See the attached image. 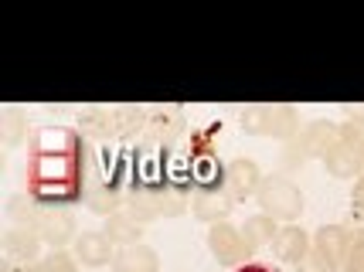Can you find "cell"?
Here are the masks:
<instances>
[{
  "mask_svg": "<svg viewBox=\"0 0 364 272\" xmlns=\"http://www.w3.org/2000/svg\"><path fill=\"white\" fill-rule=\"evenodd\" d=\"M348 241H350V232L344 228V224H320L317 232H314V249H320L323 256H331L333 262L344 259Z\"/></svg>",
  "mask_w": 364,
  "mask_h": 272,
  "instance_id": "obj_17",
  "label": "cell"
},
{
  "mask_svg": "<svg viewBox=\"0 0 364 272\" xmlns=\"http://www.w3.org/2000/svg\"><path fill=\"white\" fill-rule=\"evenodd\" d=\"M350 211H354V218H361L364 222V177H358V184H354V194H350Z\"/></svg>",
  "mask_w": 364,
  "mask_h": 272,
  "instance_id": "obj_23",
  "label": "cell"
},
{
  "mask_svg": "<svg viewBox=\"0 0 364 272\" xmlns=\"http://www.w3.org/2000/svg\"><path fill=\"white\" fill-rule=\"evenodd\" d=\"M85 140L68 126H38L28 140L24 187L38 205L65 208L85 201Z\"/></svg>",
  "mask_w": 364,
  "mask_h": 272,
  "instance_id": "obj_1",
  "label": "cell"
},
{
  "mask_svg": "<svg viewBox=\"0 0 364 272\" xmlns=\"http://www.w3.org/2000/svg\"><path fill=\"white\" fill-rule=\"evenodd\" d=\"M112 272H160V256L150 245H127L116 249Z\"/></svg>",
  "mask_w": 364,
  "mask_h": 272,
  "instance_id": "obj_14",
  "label": "cell"
},
{
  "mask_svg": "<svg viewBox=\"0 0 364 272\" xmlns=\"http://www.w3.org/2000/svg\"><path fill=\"white\" fill-rule=\"evenodd\" d=\"M323 170H327L331 177H341V180H348V177H364L358 146H348V143L337 140V143L323 153Z\"/></svg>",
  "mask_w": 364,
  "mask_h": 272,
  "instance_id": "obj_13",
  "label": "cell"
},
{
  "mask_svg": "<svg viewBox=\"0 0 364 272\" xmlns=\"http://www.w3.org/2000/svg\"><path fill=\"white\" fill-rule=\"evenodd\" d=\"M255 201H259L262 214H269V218L286 222V224H296V218L303 214V205H306V201H303V191L286 174L262 177Z\"/></svg>",
  "mask_w": 364,
  "mask_h": 272,
  "instance_id": "obj_2",
  "label": "cell"
},
{
  "mask_svg": "<svg viewBox=\"0 0 364 272\" xmlns=\"http://www.w3.org/2000/svg\"><path fill=\"white\" fill-rule=\"evenodd\" d=\"M238 123L252 136H272L283 143H289L300 133V116L293 106H249Z\"/></svg>",
  "mask_w": 364,
  "mask_h": 272,
  "instance_id": "obj_4",
  "label": "cell"
},
{
  "mask_svg": "<svg viewBox=\"0 0 364 272\" xmlns=\"http://www.w3.org/2000/svg\"><path fill=\"white\" fill-rule=\"evenodd\" d=\"M279 228H283V224L276 222V218H269V214L259 211L252 218H245V224H242V239L249 245V252H259V249L272 245V239L279 235Z\"/></svg>",
  "mask_w": 364,
  "mask_h": 272,
  "instance_id": "obj_15",
  "label": "cell"
},
{
  "mask_svg": "<svg viewBox=\"0 0 364 272\" xmlns=\"http://www.w3.org/2000/svg\"><path fill=\"white\" fill-rule=\"evenodd\" d=\"M348 119L350 123H358V126H364V109L358 106V109H348Z\"/></svg>",
  "mask_w": 364,
  "mask_h": 272,
  "instance_id": "obj_26",
  "label": "cell"
},
{
  "mask_svg": "<svg viewBox=\"0 0 364 272\" xmlns=\"http://www.w3.org/2000/svg\"><path fill=\"white\" fill-rule=\"evenodd\" d=\"M119 201H123V194L119 191H106L102 184H89L85 187V205L95 211V214H116V208H119Z\"/></svg>",
  "mask_w": 364,
  "mask_h": 272,
  "instance_id": "obj_19",
  "label": "cell"
},
{
  "mask_svg": "<svg viewBox=\"0 0 364 272\" xmlns=\"http://www.w3.org/2000/svg\"><path fill=\"white\" fill-rule=\"evenodd\" d=\"M41 235L34 232V228H21V224H14L11 232H4V252H7V259H14V262H41Z\"/></svg>",
  "mask_w": 364,
  "mask_h": 272,
  "instance_id": "obj_11",
  "label": "cell"
},
{
  "mask_svg": "<svg viewBox=\"0 0 364 272\" xmlns=\"http://www.w3.org/2000/svg\"><path fill=\"white\" fill-rule=\"evenodd\" d=\"M129 218H136L140 224L157 222V218H177L188 211V201L177 191H136L127 197Z\"/></svg>",
  "mask_w": 364,
  "mask_h": 272,
  "instance_id": "obj_5",
  "label": "cell"
},
{
  "mask_svg": "<svg viewBox=\"0 0 364 272\" xmlns=\"http://www.w3.org/2000/svg\"><path fill=\"white\" fill-rule=\"evenodd\" d=\"M106 239L116 245V249H127V245H140V235H143V224L136 218H129L123 211H116L106 218Z\"/></svg>",
  "mask_w": 364,
  "mask_h": 272,
  "instance_id": "obj_16",
  "label": "cell"
},
{
  "mask_svg": "<svg viewBox=\"0 0 364 272\" xmlns=\"http://www.w3.org/2000/svg\"><path fill=\"white\" fill-rule=\"evenodd\" d=\"M235 272H279V269H272V266H262V262H245V266H238Z\"/></svg>",
  "mask_w": 364,
  "mask_h": 272,
  "instance_id": "obj_25",
  "label": "cell"
},
{
  "mask_svg": "<svg viewBox=\"0 0 364 272\" xmlns=\"http://www.w3.org/2000/svg\"><path fill=\"white\" fill-rule=\"evenodd\" d=\"M72 256L79 259V266L99 269V266H112L116 245L106 239V232H82L79 239L72 241Z\"/></svg>",
  "mask_w": 364,
  "mask_h": 272,
  "instance_id": "obj_9",
  "label": "cell"
},
{
  "mask_svg": "<svg viewBox=\"0 0 364 272\" xmlns=\"http://www.w3.org/2000/svg\"><path fill=\"white\" fill-rule=\"evenodd\" d=\"M0 136H4V146H7V150L21 146L24 140H31V136H28V116L21 109H7L0 116Z\"/></svg>",
  "mask_w": 364,
  "mask_h": 272,
  "instance_id": "obj_18",
  "label": "cell"
},
{
  "mask_svg": "<svg viewBox=\"0 0 364 272\" xmlns=\"http://www.w3.org/2000/svg\"><path fill=\"white\" fill-rule=\"evenodd\" d=\"M296 272H341V262H333L331 256H323L320 249H310L306 259L296 266Z\"/></svg>",
  "mask_w": 364,
  "mask_h": 272,
  "instance_id": "obj_22",
  "label": "cell"
},
{
  "mask_svg": "<svg viewBox=\"0 0 364 272\" xmlns=\"http://www.w3.org/2000/svg\"><path fill=\"white\" fill-rule=\"evenodd\" d=\"M259 184H262V174H259V163L252 157H238V161L228 163V170H225V194L235 205L245 201V197H255Z\"/></svg>",
  "mask_w": 364,
  "mask_h": 272,
  "instance_id": "obj_8",
  "label": "cell"
},
{
  "mask_svg": "<svg viewBox=\"0 0 364 272\" xmlns=\"http://www.w3.org/2000/svg\"><path fill=\"white\" fill-rule=\"evenodd\" d=\"M358 157H361V170H364V140H361V146H358Z\"/></svg>",
  "mask_w": 364,
  "mask_h": 272,
  "instance_id": "obj_27",
  "label": "cell"
},
{
  "mask_svg": "<svg viewBox=\"0 0 364 272\" xmlns=\"http://www.w3.org/2000/svg\"><path fill=\"white\" fill-rule=\"evenodd\" d=\"M0 272H38L34 262H14V259H4V269Z\"/></svg>",
  "mask_w": 364,
  "mask_h": 272,
  "instance_id": "obj_24",
  "label": "cell"
},
{
  "mask_svg": "<svg viewBox=\"0 0 364 272\" xmlns=\"http://www.w3.org/2000/svg\"><path fill=\"white\" fill-rule=\"evenodd\" d=\"M341 272H364V232H350V241L341 259Z\"/></svg>",
  "mask_w": 364,
  "mask_h": 272,
  "instance_id": "obj_20",
  "label": "cell"
},
{
  "mask_svg": "<svg viewBox=\"0 0 364 272\" xmlns=\"http://www.w3.org/2000/svg\"><path fill=\"white\" fill-rule=\"evenodd\" d=\"M208 252L215 256L218 266L225 269H238V266H245L249 262V245L242 239V228H235L232 222H218L208 228Z\"/></svg>",
  "mask_w": 364,
  "mask_h": 272,
  "instance_id": "obj_6",
  "label": "cell"
},
{
  "mask_svg": "<svg viewBox=\"0 0 364 272\" xmlns=\"http://www.w3.org/2000/svg\"><path fill=\"white\" fill-rule=\"evenodd\" d=\"M38 272H79V259L72 252H65V249H55L38 262Z\"/></svg>",
  "mask_w": 364,
  "mask_h": 272,
  "instance_id": "obj_21",
  "label": "cell"
},
{
  "mask_svg": "<svg viewBox=\"0 0 364 272\" xmlns=\"http://www.w3.org/2000/svg\"><path fill=\"white\" fill-rule=\"evenodd\" d=\"M310 249H314V235H306L300 224H283L279 235L272 239V252L286 266H300Z\"/></svg>",
  "mask_w": 364,
  "mask_h": 272,
  "instance_id": "obj_10",
  "label": "cell"
},
{
  "mask_svg": "<svg viewBox=\"0 0 364 272\" xmlns=\"http://www.w3.org/2000/svg\"><path fill=\"white\" fill-rule=\"evenodd\" d=\"M235 208V201L228 197L225 191H198L191 197V211L194 218L205 224H218V222H228V214Z\"/></svg>",
  "mask_w": 364,
  "mask_h": 272,
  "instance_id": "obj_12",
  "label": "cell"
},
{
  "mask_svg": "<svg viewBox=\"0 0 364 272\" xmlns=\"http://www.w3.org/2000/svg\"><path fill=\"white\" fill-rule=\"evenodd\" d=\"M333 143H337V123H331V119H314V123H306V126H303L283 150L286 170L303 167L310 157L323 161V153H327Z\"/></svg>",
  "mask_w": 364,
  "mask_h": 272,
  "instance_id": "obj_3",
  "label": "cell"
},
{
  "mask_svg": "<svg viewBox=\"0 0 364 272\" xmlns=\"http://www.w3.org/2000/svg\"><path fill=\"white\" fill-rule=\"evenodd\" d=\"M31 228L41 235L45 245H51V252H55V249H65V245H72V241L79 239V235H75V222H72L62 208H48V205L38 208Z\"/></svg>",
  "mask_w": 364,
  "mask_h": 272,
  "instance_id": "obj_7",
  "label": "cell"
}]
</instances>
